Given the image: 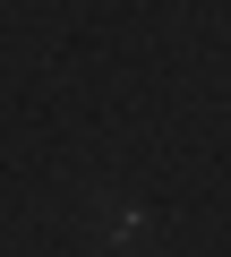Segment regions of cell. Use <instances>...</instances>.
Instances as JSON below:
<instances>
[{"label":"cell","mask_w":231,"mask_h":257,"mask_svg":"<svg viewBox=\"0 0 231 257\" xmlns=\"http://www.w3.org/2000/svg\"><path fill=\"white\" fill-rule=\"evenodd\" d=\"M94 240H111V248H146V240H154V214L129 206V197H103V206H94Z\"/></svg>","instance_id":"6da1fadb"}]
</instances>
